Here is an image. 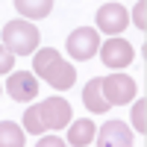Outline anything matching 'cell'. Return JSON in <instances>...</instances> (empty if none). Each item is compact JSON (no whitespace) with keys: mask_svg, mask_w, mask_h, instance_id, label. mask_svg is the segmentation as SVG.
Segmentation results:
<instances>
[{"mask_svg":"<svg viewBox=\"0 0 147 147\" xmlns=\"http://www.w3.org/2000/svg\"><path fill=\"white\" fill-rule=\"evenodd\" d=\"M71 103L65 97H47L44 103H32L24 112V132L41 136L44 129H62L71 124Z\"/></svg>","mask_w":147,"mask_h":147,"instance_id":"obj_1","label":"cell"},{"mask_svg":"<svg viewBox=\"0 0 147 147\" xmlns=\"http://www.w3.org/2000/svg\"><path fill=\"white\" fill-rule=\"evenodd\" d=\"M32 71H35V77L47 80V85H53L59 91H65V88H71V85L77 82L74 65L65 56H59L53 47H44V50H38L32 56Z\"/></svg>","mask_w":147,"mask_h":147,"instance_id":"obj_2","label":"cell"},{"mask_svg":"<svg viewBox=\"0 0 147 147\" xmlns=\"http://www.w3.org/2000/svg\"><path fill=\"white\" fill-rule=\"evenodd\" d=\"M38 38H41V32L35 30L30 21H24V18H15V21H9L3 27V47L12 56H30V53H35Z\"/></svg>","mask_w":147,"mask_h":147,"instance_id":"obj_3","label":"cell"},{"mask_svg":"<svg viewBox=\"0 0 147 147\" xmlns=\"http://www.w3.org/2000/svg\"><path fill=\"white\" fill-rule=\"evenodd\" d=\"M100 91L109 106H124L136 97V80L127 74H112V77H100Z\"/></svg>","mask_w":147,"mask_h":147,"instance_id":"obj_4","label":"cell"},{"mask_svg":"<svg viewBox=\"0 0 147 147\" xmlns=\"http://www.w3.org/2000/svg\"><path fill=\"white\" fill-rule=\"evenodd\" d=\"M97 50H100V32H94V27H80L68 35V53L80 62L91 59Z\"/></svg>","mask_w":147,"mask_h":147,"instance_id":"obj_5","label":"cell"},{"mask_svg":"<svg viewBox=\"0 0 147 147\" xmlns=\"http://www.w3.org/2000/svg\"><path fill=\"white\" fill-rule=\"evenodd\" d=\"M6 94L18 103H30L38 97V80L30 71H12L6 80Z\"/></svg>","mask_w":147,"mask_h":147,"instance_id":"obj_6","label":"cell"},{"mask_svg":"<svg viewBox=\"0 0 147 147\" xmlns=\"http://www.w3.org/2000/svg\"><path fill=\"white\" fill-rule=\"evenodd\" d=\"M100 59L106 68H127L132 59H136V50L127 38H109L106 44H100Z\"/></svg>","mask_w":147,"mask_h":147,"instance_id":"obj_7","label":"cell"},{"mask_svg":"<svg viewBox=\"0 0 147 147\" xmlns=\"http://www.w3.org/2000/svg\"><path fill=\"white\" fill-rule=\"evenodd\" d=\"M127 24H129V15L121 3H106L97 9V30L100 32H112L118 38V32L127 30Z\"/></svg>","mask_w":147,"mask_h":147,"instance_id":"obj_8","label":"cell"},{"mask_svg":"<svg viewBox=\"0 0 147 147\" xmlns=\"http://www.w3.org/2000/svg\"><path fill=\"white\" fill-rule=\"evenodd\" d=\"M97 147H132V132L124 121H106L97 129Z\"/></svg>","mask_w":147,"mask_h":147,"instance_id":"obj_9","label":"cell"},{"mask_svg":"<svg viewBox=\"0 0 147 147\" xmlns=\"http://www.w3.org/2000/svg\"><path fill=\"white\" fill-rule=\"evenodd\" d=\"M82 103H85V109H88V112H94V115L109 112V109H112V106L106 103L103 91H100V77H91L88 82H85V88H82Z\"/></svg>","mask_w":147,"mask_h":147,"instance_id":"obj_10","label":"cell"},{"mask_svg":"<svg viewBox=\"0 0 147 147\" xmlns=\"http://www.w3.org/2000/svg\"><path fill=\"white\" fill-rule=\"evenodd\" d=\"M91 141H94V121L80 118V121H74L68 127V144L71 147H85Z\"/></svg>","mask_w":147,"mask_h":147,"instance_id":"obj_11","label":"cell"},{"mask_svg":"<svg viewBox=\"0 0 147 147\" xmlns=\"http://www.w3.org/2000/svg\"><path fill=\"white\" fill-rule=\"evenodd\" d=\"M21 18H47L53 12V0H15Z\"/></svg>","mask_w":147,"mask_h":147,"instance_id":"obj_12","label":"cell"},{"mask_svg":"<svg viewBox=\"0 0 147 147\" xmlns=\"http://www.w3.org/2000/svg\"><path fill=\"white\" fill-rule=\"evenodd\" d=\"M0 147H24V129L15 121H0Z\"/></svg>","mask_w":147,"mask_h":147,"instance_id":"obj_13","label":"cell"},{"mask_svg":"<svg viewBox=\"0 0 147 147\" xmlns=\"http://www.w3.org/2000/svg\"><path fill=\"white\" fill-rule=\"evenodd\" d=\"M144 109H147V100H144V97H141V100L138 103H132V127H136L138 132H141V136H144V124H147V115H144Z\"/></svg>","mask_w":147,"mask_h":147,"instance_id":"obj_14","label":"cell"},{"mask_svg":"<svg viewBox=\"0 0 147 147\" xmlns=\"http://www.w3.org/2000/svg\"><path fill=\"white\" fill-rule=\"evenodd\" d=\"M12 68H15V56L0 44V74H12Z\"/></svg>","mask_w":147,"mask_h":147,"instance_id":"obj_15","label":"cell"},{"mask_svg":"<svg viewBox=\"0 0 147 147\" xmlns=\"http://www.w3.org/2000/svg\"><path fill=\"white\" fill-rule=\"evenodd\" d=\"M144 3H136V6H132V21H136V27L138 30H144Z\"/></svg>","mask_w":147,"mask_h":147,"instance_id":"obj_16","label":"cell"},{"mask_svg":"<svg viewBox=\"0 0 147 147\" xmlns=\"http://www.w3.org/2000/svg\"><path fill=\"white\" fill-rule=\"evenodd\" d=\"M35 147H65V141L59 138V136H44V138H38Z\"/></svg>","mask_w":147,"mask_h":147,"instance_id":"obj_17","label":"cell"}]
</instances>
